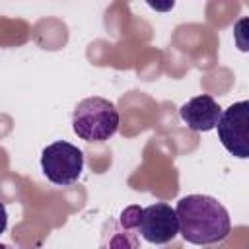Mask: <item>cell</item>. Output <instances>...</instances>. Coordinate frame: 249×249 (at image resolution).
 <instances>
[{"label":"cell","mask_w":249,"mask_h":249,"mask_svg":"<svg viewBox=\"0 0 249 249\" xmlns=\"http://www.w3.org/2000/svg\"><path fill=\"white\" fill-rule=\"evenodd\" d=\"M220 113H222V107L218 105V101L206 93L189 99L179 109L181 121L195 132H208V130L216 128Z\"/></svg>","instance_id":"6"},{"label":"cell","mask_w":249,"mask_h":249,"mask_svg":"<svg viewBox=\"0 0 249 249\" xmlns=\"http://www.w3.org/2000/svg\"><path fill=\"white\" fill-rule=\"evenodd\" d=\"M179 233L195 245L224 241L231 230L230 214L222 202L208 195H187L175 206Z\"/></svg>","instance_id":"1"},{"label":"cell","mask_w":249,"mask_h":249,"mask_svg":"<svg viewBox=\"0 0 249 249\" xmlns=\"http://www.w3.org/2000/svg\"><path fill=\"white\" fill-rule=\"evenodd\" d=\"M136 230L148 243H156V245L169 243L179 233L175 208H171L167 202H156L142 208Z\"/></svg>","instance_id":"5"},{"label":"cell","mask_w":249,"mask_h":249,"mask_svg":"<svg viewBox=\"0 0 249 249\" xmlns=\"http://www.w3.org/2000/svg\"><path fill=\"white\" fill-rule=\"evenodd\" d=\"M72 128L86 142H105L119 128V111L105 97H86L72 113Z\"/></svg>","instance_id":"2"},{"label":"cell","mask_w":249,"mask_h":249,"mask_svg":"<svg viewBox=\"0 0 249 249\" xmlns=\"http://www.w3.org/2000/svg\"><path fill=\"white\" fill-rule=\"evenodd\" d=\"M146 4L156 12H169L175 6V0H146Z\"/></svg>","instance_id":"8"},{"label":"cell","mask_w":249,"mask_h":249,"mask_svg":"<svg viewBox=\"0 0 249 249\" xmlns=\"http://www.w3.org/2000/svg\"><path fill=\"white\" fill-rule=\"evenodd\" d=\"M218 138L222 146L235 158H249V101L231 103L228 109L220 113L216 123Z\"/></svg>","instance_id":"4"},{"label":"cell","mask_w":249,"mask_h":249,"mask_svg":"<svg viewBox=\"0 0 249 249\" xmlns=\"http://www.w3.org/2000/svg\"><path fill=\"white\" fill-rule=\"evenodd\" d=\"M41 169L51 183L58 187L72 185L82 175L84 154L78 146L66 140H56L41 152Z\"/></svg>","instance_id":"3"},{"label":"cell","mask_w":249,"mask_h":249,"mask_svg":"<svg viewBox=\"0 0 249 249\" xmlns=\"http://www.w3.org/2000/svg\"><path fill=\"white\" fill-rule=\"evenodd\" d=\"M140 210H142V208H138V206H128V208H124L123 214H121V224H123L126 230H136L138 218H140Z\"/></svg>","instance_id":"7"},{"label":"cell","mask_w":249,"mask_h":249,"mask_svg":"<svg viewBox=\"0 0 249 249\" xmlns=\"http://www.w3.org/2000/svg\"><path fill=\"white\" fill-rule=\"evenodd\" d=\"M6 226H8V212H6V206H4V202H0V235L4 233Z\"/></svg>","instance_id":"9"}]
</instances>
